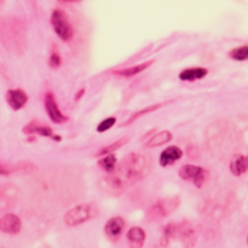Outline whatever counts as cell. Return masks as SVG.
Listing matches in <instances>:
<instances>
[{
    "label": "cell",
    "instance_id": "obj_17",
    "mask_svg": "<svg viewBox=\"0 0 248 248\" xmlns=\"http://www.w3.org/2000/svg\"><path fill=\"white\" fill-rule=\"evenodd\" d=\"M154 62H155V60H151V61L145 62V63H142L140 65H137V66H134V67H131V68L114 71L113 74L117 75V76H120V77H124V78H130V77L136 76V75L140 74L141 72L148 69L154 63Z\"/></svg>",
    "mask_w": 248,
    "mask_h": 248
},
{
    "label": "cell",
    "instance_id": "obj_1",
    "mask_svg": "<svg viewBox=\"0 0 248 248\" xmlns=\"http://www.w3.org/2000/svg\"><path fill=\"white\" fill-rule=\"evenodd\" d=\"M153 168V159L148 154L130 153L102 181L103 188L110 194H120L137 182L146 178Z\"/></svg>",
    "mask_w": 248,
    "mask_h": 248
},
{
    "label": "cell",
    "instance_id": "obj_27",
    "mask_svg": "<svg viewBox=\"0 0 248 248\" xmlns=\"http://www.w3.org/2000/svg\"><path fill=\"white\" fill-rule=\"evenodd\" d=\"M85 93H86V90H85V89H81V90H79V91L77 93L76 96H75V101H78L82 96H84Z\"/></svg>",
    "mask_w": 248,
    "mask_h": 248
},
{
    "label": "cell",
    "instance_id": "obj_18",
    "mask_svg": "<svg viewBox=\"0 0 248 248\" xmlns=\"http://www.w3.org/2000/svg\"><path fill=\"white\" fill-rule=\"evenodd\" d=\"M173 138V135L170 131L168 130H164L161 131L157 134H155L152 138L149 139V141L146 143V147L147 148H154V147H159L161 145H164L168 142H170Z\"/></svg>",
    "mask_w": 248,
    "mask_h": 248
},
{
    "label": "cell",
    "instance_id": "obj_16",
    "mask_svg": "<svg viewBox=\"0 0 248 248\" xmlns=\"http://www.w3.org/2000/svg\"><path fill=\"white\" fill-rule=\"evenodd\" d=\"M247 163H248L247 156L237 155L233 157L230 165L231 172L234 176H241L242 174L247 172Z\"/></svg>",
    "mask_w": 248,
    "mask_h": 248
},
{
    "label": "cell",
    "instance_id": "obj_19",
    "mask_svg": "<svg viewBox=\"0 0 248 248\" xmlns=\"http://www.w3.org/2000/svg\"><path fill=\"white\" fill-rule=\"evenodd\" d=\"M164 105H165V103H156V105H153V106H151V107L145 108L140 109V110L134 112L125 122L121 124V127H126V126L131 125L132 123H134V122H135L136 120H138L140 117H142V116H144V115H146V114H148V113H150V112H153V111L158 110V109L161 108Z\"/></svg>",
    "mask_w": 248,
    "mask_h": 248
},
{
    "label": "cell",
    "instance_id": "obj_13",
    "mask_svg": "<svg viewBox=\"0 0 248 248\" xmlns=\"http://www.w3.org/2000/svg\"><path fill=\"white\" fill-rule=\"evenodd\" d=\"M183 156V150L178 146H169L165 149L160 157L159 163L162 167H167L179 161Z\"/></svg>",
    "mask_w": 248,
    "mask_h": 248
},
{
    "label": "cell",
    "instance_id": "obj_28",
    "mask_svg": "<svg viewBox=\"0 0 248 248\" xmlns=\"http://www.w3.org/2000/svg\"><path fill=\"white\" fill-rule=\"evenodd\" d=\"M0 248H3V247H0Z\"/></svg>",
    "mask_w": 248,
    "mask_h": 248
},
{
    "label": "cell",
    "instance_id": "obj_2",
    "mask_svg": "<svg viewBox=\"0 0 248 248\" xmlns=\"http://www.w3.org/2000/svg\"><path fill=\"white\" fill-rule=\"evenodd\" d=\"M0 41L7 50L22 54L26 47L25 30L22 22L15 18H3L0 22Z\"/></svg>",
    "mask_w": 248,
    "mask_h": 248
},
{
    "label": "cell",
    "instance_id": "obj_14",
    "mask_svg": "<svg viewBox=\"0 0 248 248\" xmlns=\"http://www.w3.org/2000/svg\"><path fill=\"white\" fill-rule=\"evenodd\" d=\"M209 71L204 68H189L183 70L180 75L179 78L183 81H195L198 79H202L208 75Z\"/></svg>",
    "mask_w": 248,
    "mask_h": 248
},
{
    "label": "cell",
    "instance_id": "obj_20",
    "mask_svg": "<svg viewBox=\"0 0 248 248\" xmlns=\"http://www.w3.org/2000/svg\"><path fill=\"white\" fill-rule=\"evenodd\" d=\"M117 159L114 154H108L107 157H103L98 160L97 165L101 170L107 172L108 174H111L116 168Z\"/></svg>",
    "mask_w": 248,
    "mask_h": 248
},
{
    "label": "cell",
    "instance_id": "obj_25",
    "mask_svg": "<svg viewBox=\"0 0 248 248\" xmlns=\"http://www.w3.org/2000/svg\"><path fill=\"white\" fill-rule=\"evenodd\" d=\"M115 122H116V118L115 117H113V116L112 117H108V118L105 119V120L101 121L98 124V126L96 127V131L99 132V133L106 132V131H108V129H110L114 125Z\"/></svg>",
    "mask_w": 248,
    "mask_h": 248
},
{
    "label": "cell",
    "instance_id": "obj_7",
    "mask_svg": "<svg viewBox=\"0 0 248 248\" xmlns=\"http://www.w3.org/2000/svg\"><path fill=\"white\" fill-rule=\"evenodd\" d=\"M174 238H179L185 248H192L197 241L193 226L187 220L174 224Z\"/></svg>",
    "mask_w": 248,
    "mask_h": 248
},
{
    "label": "cell",
    "instance_id": "obj_4",
    "mask_svg": "<svg viewBox=\"0 0 248 248\" xmlns=\"http://www.w3.org/2000/svg\"><path fill=\"white\" fill-rule=\"evenodd\" d=\"M51 24L55 33L65 42H69L74 37V29L68 14L62 9H56L51 15Z\"/></svg>",
    "mask_w": 248,
    "mask_h": 248
},
{
    "label": "cell",
    "instance_id": "obj_26",
    "mask_svg": "<svg viewBox=\"0 0 248 248\" xmlns=\"http://www.w3.org/2000/svg\"><path fill=\"white\" fill-rule=\"evenodd\" d=\"M186 153H187L188 157H190L193 160H198L201 157L200 149L197 145H195V144H189L187 148H186Z\"/></svg>",
    "mask_w": 248,
    "mask_h": 248
},
{
    "label": "cell",
    "instance_id": "obj_22",
    "mask_svg": "<svg viewBox=\"0 0 248 248\" xmlns=\"http://www.w3.org/2000/svg\"><path fill=\"white\" fill-rule=\"evenodd\" d=\"M31 166V165H29ZM26 163H20L17 165H11L6 162H3L2 160H0V175L1 176H8L12 174L15 171L18 170H24V168H28Z\"/></svg>",
    "mask_w": 248,
    "mask_h": 248
},
{
    "label": "cell",
    "instance_id": "obj_3",
    "mask_svg": "<svg viewBox=\"0 0 248 248\" xmlns=\"http://www.w3.org/2000/svg\"><path fill=\"white\" fill-rule=\"evenodd\" d=\"M98 214L99 212L96 205L93 203H82L70 210L66 214L64 220L68 225L75 226L96 217Z\"/></svg>",
    "mask_w": 248,
    "mask_h": 248
},
{
    "label": "cell",
    "instance_id": "obj_5",
    "mask_svg": "<svg viewBox=\"0 0 248 248\" xmlns=\"http://www.w3.org/2000/svg\"><path fill=\"white\" fill-rule=\"evenodd\" d=\"M180 202L181 201L178 196L162 199L151 206L147 211L146 216L149 219L152 220L164 218L175 212L180 205Z\"/></svg>",
    "mask_w": 248,
    "mask_h": 248
},
{
    "label": "cell",
    "instance_id": "obj_23",
    "mask_svg": "<svg viewBox=\"0 0 248 248\" xmlns=\"http://www.w3.org/2000/svg\"><path fill=\"white\" fill-rule=\"evenodd\" d=\"M229 56L234 61H238V62L246 61L248 58V46L244 45L241 47L234 48L229 52Z\"/></svg>",
    "mask_w": 248,
    "mask_h": 248
},
{
    "label": "cell",
    "instance_id": "obj_21",
    "mask_svg": "<svg viewBox=\"0 0 248 248\" xmlns=\"http://www.w3.org/2000/svg\"><path fill=\"white\" fill-rule=\"evenodd\" d=\"M129 140H130L129 137H122V138H120L119 140H117V141L113 142L112 144H110V145L101 148V149L95 154V157H100V156H103V155L112 154L113 151L118 150L119 148H121L122 146L125 145V144H127V143L129 142Z\"/></svg>",
    "mask_w": 248,
    "mask_h": 248
},
{
    "label": "cell",
    "instance_id": "obj_24",
    "mask_svg": "<svg viewBox=\"0 0 248 248\" xmlns=\"http://www.w3.org/2000/svg\"><path fill=\"white\" fill-rule=\"evenodd\" d=\"M61 63H62V59H61L60 53H59L58 49L56 48V46H53V49L51 51V55H50V58L48 61L49 67L53 70H56L61 66Z\"/></svg>",
    "mask_w": 248,
    "mask_h": 248
},
{
    "label": "cell",
    "instance_id": "obj_10",
    "mask_svg": "<svg viewBox=\"0 0 248 248\" xmlns=\"http://www.w3.org/2000/svg\"><path fill=\"white\" fill-rule=\"evenodd\" d=\"M21 220L13 215L8 214L0 218V231L8 234H16L21 230Z\"/></svg>",
    "mask_w": 248,
    "mask_h": 248
},
{
    "label": "cell",
    "instance_id": "obj_8",
    "mask_svg": "<svg viewBox=\"0 0 248 248\" xmlns=\"http://www.w3.org/2000/svg\"><path fill=\"white\" fill-rule=\"evenodd\" d=\"M44 102H45V108H46L47 114L49 115V118L54 123L61 124V123H64V122L68 121L69 118L62 113V111L60 110L53 93L49 92L46 93Z\"/></svg>",
    "mask_w": 248,
    "mask_h": 248
},
{
    "label": "cell",
    "instance_id": "obj_15",
    "mask_svg": "<svg viewBox=\"0 0 248 248\" xmlns=\"http://www.w3.org/2000/svg\"><path fill=\"white\" fill-rule=\"evenodd\" d=\"M145 232L141 227H132L127 233V239L131 248H142L145 241Z\"/></svg>",
    "mask_w": 248,
    "mask_h": 248
},
{
    "label": "cell",
    "instance_id": "obj_9",
    "mask_svg": "<svg viewBox=\"0 0 248 248\" xmlns=\"http://www.w3.org/2000/svg\"><path fill=\"white\" fill-rule=\"evenodd\" d=\"M6 100L9 107L13 110L17 111L25 107L28 101V95L24 91L20 89L9 90L6 93Z\"/></svg>",
    "mask_w": 248,
    "mask_h": 248
},
{
    "label": "cell",
    "instance_id": "obj_6",
    "mask_svg": "<svg viewBox=\"0 0 248 248\" xmlns=\"http://www.w3.org/2000/svg\"><path fill=\"white\" fill-rule=\"evenodd\" d=\"M210 172L205 169L195 166V165H185L179 170V176L186 181H193L197 188H202L204 181L208 179Z\"/></svg>",
    "mask_w": 248,
    "mask_h": 248
},
{
    "label": "cell",
    "instance_id": "obj_12",
    "mask_svg": "<svg viewBox=\"0 0 248 248\" xmlns=\"http://www.w3.org/2000/svg\"><path fill=\"white\" fill-rule=\"evenodd\" d=\"M124 226H125V221L120 217H115L110 218L106 226H105V232L108 238L112 240H116L120 237Z\"/></svg>",
    "mask_w": 248,
    "mask_h": 248
},
{
    "label": "cell",
    "instance_id": "obj_11",
    "mask_svg": "<svg viewBox=\"0 0 248 248\" xmlns=\"http://www.w3.org/2000/svg\"><path fill=\"white\" fill-rule=\"evenodd\" d=\"M22 131L26 135L38 134L40 136L50 137V138H53L55 135L53 130L48 125L39 122L37 119H33L31 122H29L27 125L23 127Z\"/></svg>",
    "mask_w": 248,
    "mask_h": 248
}]
</instances>
